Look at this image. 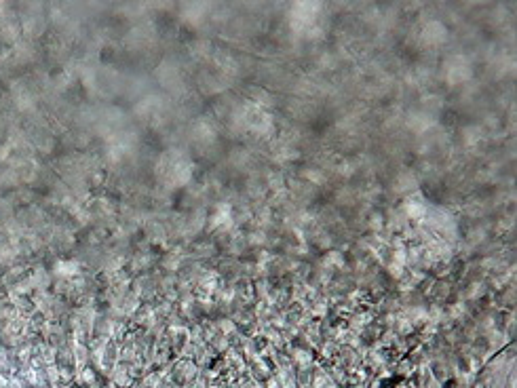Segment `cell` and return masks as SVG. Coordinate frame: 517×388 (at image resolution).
Wrapping results in <instances>:
<instances>
[{
    "mask_svg": "<svg viewBox=\"0 0 517 388\" xmlns=\"http://www.w3.org/2000/svg\"><path fill=\"white\" fill-rule=\"evenodd\" d=\"M112 388H114V386H112Z\"/></svg>",
    "mask_w": 517,
    "mask_h": 388,
    "instance_id": "6da1fadb",
    "label": "cell"
}]
</instances>
